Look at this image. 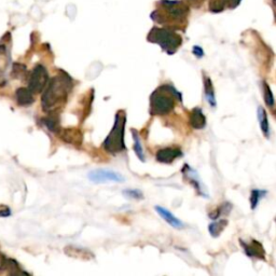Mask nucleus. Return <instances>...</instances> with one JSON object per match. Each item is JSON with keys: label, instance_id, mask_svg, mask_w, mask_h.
<instances>
[{"label": "nucleus", "instance_id": "obj_1", "mask_svg": "<svg viewBox=\"0 0 276 276\" xmlns=\"http://www.w3.org/2000/svg\"><path fill=\"white\" fill-rule=\"evenodd\" d=\"M71 87H73V81L66 74H59L58 76L53 77L42 95V109L46 112L58 109L66 103Z\"/></svg>", "mask_w": 276, "mask_h": 276}, {"label": "nucleus", "instance_id": "obj_2", "mask_svg": "<svg viewBox=\"0 0 276 276\" xmlns=\"http://www.w3.org/2000/svg\"><path fill=\"white\" fill-rule=\"evenodd\" d=\"M176 100L181 101V94L172 85H161L150 96V113L164 115L174 110Z\"/></svg>", "mask_w": 276, "mask_h": 276}, {"label": "nucleus", "instance_id": "obj_3", "mask_svg": "<svg viewBox=\"0 0 276 276\" xmlns=\"http://www.w3.org/2000/svg\"><path fill=\"white\" fill-rule=\"evenodd\" d=\"M127 124V113L120 110L115 114V120L113 128L109 135L107 136L104 141V148L111 155L119 154L126 149V142H124V129Z\"/></svg>", "mask_w": 276, "mask_h": 276}, {"label": "nucleus", "instance_id": "obj_4", "mask_svg": "<svg viewBox=\"0 0 276 276\" xmlns=\"http://www.w3.org/2000/svg\"><path fill=\"white\" fill-rule=\"evenodd\" d=\"M149 40L151 42L158 43L168 54H174L176 50L180 47L182 42L181 37L174 32L167 29L155 28L149 35Z\"/></svg>", "mask_w": 276, "mask_h": 276}, {"label": "nucleus", "instance_id": "obj_5", "mask_svg": "<svg viewBox=\"0 0 276 276\" xmlns=\"http://www.w3.org/2000/svg\"><path fill=\"white\" fill-rule=\"evenodd\" d=\"M49 83V74L47 69L41 65L36 66L33 71L28 81V88L36 94V93H41L44 88L47 87Z\"/></svg>", "mask_w": 276, "mask_h": 276}, {"label": "nucleus", "instance_id": "obj_6", "mask_svg": "<svg viewBox=\"0 0 276 276\" xmlns=\"http://www.w3.org/2000/svg\"><path fill=\"white\" fill-rule=\"evenodd\" d=\"M88 179L93 182H107V181H113V182H123L124 178L121 174L115 173L112 171L107 170H97L93 171L88 174Z\"/></svg>", "mask_w": 276, "mask_h": 276}, {"label": "nucleus", "instance_id": "obj_7", "mask_svg": "<svg viewBox=\"0 0 276 276\" xmlns=\"http://www.w3.org/2000/svg\"><path fill=\"white\" fill-rule=\"evenodd\" d=\"M239 243H241V246L243 247L245 254L248 257L265 260V251H264L263 246L259 242L255 241V239H252V241L249 243H246L245 241L239 239Z\"/></svg>", "mask_w": 276, "mask_h": 276}, {"label": "nucleus", "instance_id": "obj_8", "mask_svg": "<svg viewBox=\"0 0 276 276\" xmlns=\"http://www.w3.org/2000/svg\"><path fill=\"white\" fill-rule=\"evenodd\" d=\"M180 157H182V151L179 148H164L160 149L157 152L158 161L165 164H170Z\"/></svg>", "mask_w": 276, "mask_h": 276}, {"label": "nucleus", "instance_id": "obj_9", "mask_svg": "<svg viewBox=\"0 0 276 276\" xmlns=\"http://www.w3.org/2000/svg\"><path fill=\"white\" fill-rule=\"evenodd\" d=\"M190 126L195 130H202L206 127V118L201 108H194L189 115Z\"/></svg>", "mask_w": 276, "mask_h": 276}, {"label": "nucleus", "instance_id": "obj_10", "mask_svg": "<svg viewBox=\"0 0 276 276\" xmlns=\"http://www.w3.org/2000/svg\"><path fill=\"white\" fill-rule=\"evenodd\" d=\"M156 210L158 211L159 215L161 216V218H163L167 222V224L172 226L173 228H175V229L185 228L183 222L178 219L177 217H175L170 210H167L166 208H164L162 206H156Z\"/></svg>", "mask_w": 276, "mask_h": 276}, {"label": "nucleus", "instance_id": "obj_11", "mask_svg": "<svg viewBox=\"0 0 276 276\" xmlns=\"http://www.w3.org/2000/svg\"><path fill=\"white\" fill-rule=\"evenodd\" d=\"M60 138L64 141L68 142V144L75 146H80L82 142L81 132L77 129H66L64 131H62Z\"/></svg>", "mask_w": 276, "mask_h": 276}, {"label": "nucleus", "instance_id": "obj_12", "mask_svg": "<svg viewBox=\"0 0 276 276\" xmlns=\"http://www.w3.org/2000/svg\"><path fill=\"white\" fill-rule=\"evenodd\" d=\"M16 102L21 106H29L35 102L34 93L29 90V88L26 87H20L17 88L15 92Z\"/></svg>", "mask_w": 276, "mask_h": 276}, {"label": "nucleus", "instance_id": "obj_13", "mask_svg": "<svg viewBox=\"0 0 276 276\" xmlns=\"http://www.w3.org/2000/svg\"><path fill=\"white\" fill-rule=\"evenodd\" d=\"M257 117H258V122H259V124H260V129H261L262 134L264 135V137L269 138L270 137L269 119H268V114H266V111L262 106L258 107Z\"/></svg>", "mask_w": 276, "mask_h": 276}, {"label": "nucleus", "instance_id": "obj_14", "mask_svg": "<svg viewBox=\"0 0 276 276\" xmlns=\"http://www.w3.org/2000/svg\"><path fill=\"white\" fill-rule=\"evenodd\" d=\"M204 92H205V99L211 107H216V96L215 90H213V85L209 77L204 76Z\"/></svg>", "mask_w": 276, "mask_h": 276}, {"label": "nucleus", "instance_id": "obj_15", "mask_svg": "<svg viewBox=\"0 0 276 276\" xmlns=\"http://www.w3.org/2000/svg\"><path fill=\"white\" fill-rule=\"evenodd\" d=\"M227 226H228V220L226 219H221V220L212 222V224H210L208 227L210 235L212 237H218L222 232H224V230L227 228Z\"/></svg>", "mask_w": 276, "mask_h": 276}, {"label": "nucleus", "instance_id": "obj_16", "mask_svg": "<svg viewBox=\"0 0 276 276\" xmlns=\"http://www.w3.org/2000/svg\"><path fill=\"white\" fill-rule=\"evenodd\" d=\"M266 195V191L264 190H258V189H254L252 191V194H251V199H249V201H251V206H252V209H256L258 204H259L260 200L265 197Z\"/></svg>", "mask_w": 276, "mask_h": 276}, {"label": "nucleus", "instance_id": "obj_17", "mask_svg": "<svg viewBox=\"0 0 276 276\" xmlns=\"http://www.w3.org/2000/svg\"><path fill=\"white\" fill-rule=\"evenodd\" d=\"M132 134H133V137H134V151H135V154H136V156L138 157V159L140 160V161L145 162L144 151H142V147H141V144H140V140H139L137 132L133 130L132 131Z\"/></svg>", "mask_w": 276, "mask_h": 276}, {"label": "nucleus", "instance_id": "obj_18", "mask_svg": "<svg viewBox=\"0 0 276 276\" xmlns=\"http://www.w3.org/2000/svg\"><path fill=\"white\" fill-rule=\"evenodd\" d=\"M17 263L13 259H8V258L0 253V270H7V269H17Z\"/></svg>", "mask_w": 276, "mask_h": 276}, {"label": "nucleus", "instance_id": "obj_19", "mask_svg": "<svg viewBox=\"0 0 276 276\" xmlns=\"http://www.w3.org/2000/svg\"><path fill=\"white\" fill-rule=\"evenodd\" d=\"M263 94H264V102H265L266 106L272 108L275 104V101H274V96H273V92L271 90V87L266 82H263Z\"/></svg>", "mask_w": 276, "mask_h": 276}, {"label": "nucleus", "instance_id": "obj_20", "mask_svg": "<svg viewBox=\"0 0 276 276\" xmlns=\"http://www.w3.org/2000/svg\"><path fill=\"white\" fill-rule=\"evenodd\" d=\"M187 168H188V173H186V174L188 175L189 180H190L191 183L195 187V189L198 190V192H199L201 195H204V193L202 192V189H201V182H200V180L198 179L197 174H195V172L192 171L189 166H187Z\"/></svg>", "mask_w": 276, "mask_h": 276}, {"label": "nucleus", "instance_id": "obj_21", "mask_svg": "<svg viewBox=\"0 0 276 276\" xmlns=\"http://www.w3.org/2000/svg\"><path fill=\"white\" fill-rule=\"evenodd\" d=\"M42 122L44 123V126H46L50 131L52 132H56L57 129H58V121L55 117H48V118H44L42 120Z\"/></svg>", "mask_w": 276, "mask_h": 276}, {"label": "nucleus", "instance_id": "obj_22", "mask_svg": "<svg viewBox=\"0 0 276 276\" xmlns=\"http://www.w3.org/2000/svg\"><path fill=\"white\" fill-rule=\"evenodd\" d=\"M123 194L126 195V197H128L129 199H135V200H140L144 198V195H142V193L139 191V190H126L123 192Z\"/></svg>", "mask_w": 276, "mask_h": 276}, {"label": "nucleus", "instance_id": "obj_23", "mask_svg": "<svg viewBox=\"0 0 276 276\" xmlns=\"http://www.w3.org/2000/svg\"><path fill=\"white\" fill-rule=\"evenodd\" d=\"M193 54H194L195 56H197V57L201 58V57H203V55H204V52H203V50H202L200 47H194V48H193Z\"/></svg>", "mask_w": 276, "mask_h": 276}, {"label": "nucleus", "instance_id": "obj_24", "mask_svg": "<svg viewBox=\"0 0 276 276\" xmlns=\"http://www.w3.org/2000/svg\"><path fill=\"white\" fill-rule=\"evenodd\" d=\"M10 213H11V211L7 206L0 209V217H8V216H10Z\"/></svg>", "mask_w": 276, "mask_h": 276}, {"label": "nucleus", "instance_id": "obj_25", "mask_svg": "<svg viewBox=\"0 0 276 276\" xmlns=\"http://www.w3.org/2000/svg\"><path fill=\"white\" fill-rule=\"evenodd\" d=\"M239 2H241V0H231V6L232 7H235L239 4Z\"/></svg>", "mask_w": 276, "mask_h": 276}]
</instances>
